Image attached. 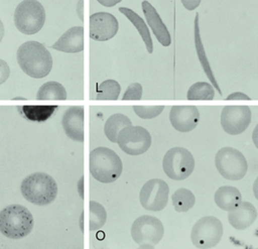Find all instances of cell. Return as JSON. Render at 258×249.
<instances>
[{
	"label": "cell",
	"mask_w": 258,
	"mask_h": 249,
	"mask_svg": "<svg viewBox=\"0 0 258 249\" xmlns=\"http://www.w3.org/2000/svg\"><path fill=\"white\" fill-rule=\"evenodd\" d=\"M16 57L21 70L29 77L35 79L45 78L53 67L51 53L40 42L23 43L18 48Z\"/></svg>",
	"instance_id": "cell-1"
},
{
	"label": "cell",
	"mask_w": 258,
	"mask_h": 249,
	"mask_svg": "<svg viewBox=\"0 0 258 249\" xmlns=\"http://www.w3.org/2000/svg\"><path fill=\"white\" fill-rule=\"evenodd\" d=\"M20 191L27 202L35 206L45 207L56 200L58 185L50 174L34 172L22 180Z\"/></svg>",
	"instance_id": "cell-2"
},
{
	"label": "cell",
	"mask_w": 258,
	"mask_h": 249,
	"mask_svg": "<svg viewBox=\"0 0 258 249\" xmlns=\"http://www.w3.org/2000/svg\"><path fill=\"white\" fill-rule=\"evenodd\" d=\"M33 227L32 213L21 205H10L0 211V232L10 239L26 237Z\"/></svg>",
	"instance_id": "cell-3"
},
{
	"label": "cell",
	"mask_w": 258,
	"mask_h": 249,
	"mask_svg": "<svg viewBox=\"0 0 258 249\" xmlns=\"http://www.w3.org/2000/svg\"><path fill=\"white\" fill-rule=\"evenodd\" d=\"M90 172L100 182H114L123 172L122 160L109 148H96L90 153Z\"/></svg>",
	"instance_id": "cell-4"
},
{
	"label": "cell",
	"mask_w": 258,
	"mask_h": 249,
	"mask_svg": "<svg viewBox=\"0 0 258 249\" xmlns=\"http://www.w3.org/2000/svg\"><path fill=\"white\" fill-rule=\"evenodd\" d=\"M46 12L38 0H23L14 11V24L25 35L39 32L45 24Z\"/></svg>",
	"instance_id": "cell-5"
},
{
	"label": "cell",
	"mask_w": 258,
	"mask_h": 249,
	"mask_svg": "<svg viewBox=\"0 0 258 249\" xmlns=\"http://www.w3.org/2000/svg\"><path fill=\"white\" fill-rule=\"evenodd\" d=\"M164 233L163 222L152 215L138 217L131 228L132 237L141 248H154L162 240Z\"/></svg>",
	"instance_id": "cell-6"
},
{
	"label": "cell",
	"mask_w": 258,
	"mask_h": 249,
	"mask_svg": "<svg viewBox=\"0 0 258 249\" xmlns=\"http://www.w3.org/2000/svg\"><path fill=\"white\" fill-rule=\"evenodd\" d=\"M215 163L218 172L228 180H240L247 173L248 165L245 157L231 147L220 149L215 155Z\"/></svg>",
	"instance_id": "cell-7"
},
{
	"label": "cell",
	"mask_w": 258,
	"mask_h": 249,
	"mask_svg": "<svg viewBox=\"0 0 258 249\" xmlns=\"http://www.w3.org/2000/svg\"><path fill=\"white\" fill-rule=\"evenodd\" d=\"M223 234L221 221L212 215L200 218L190 233L192 244L198 248H213L218 244Z\"/></svg>",
	"instance_id": "cell-8"
},
{
	"label": "cell",
	"mask_w": 258,
	"mask_h": 249,
	"mask_svg": "<svg viewBox=\"0 0 258 249\" xmlns=\"http://www.w3.org/2000/svg\"><path fill=\"white\" fill-rule=\"evenodd\" d=\"M195 158L191 153L181 147L169 150L163 160L165 173L173 180L187 178L195 169Z\"/></svg>",
	"instance_id": "cell-9"
},
{
	"label": "cell",
	"mask_w": 258,
	"mask_h": 249,
	"mask_svg": "<svg viewBox=\"0 0 258 249\" xmlns=\"http://www.w3.org/2000/svg\"><path fill=\"white\" fill-rule=\"evenodd\" d=\"M120 149L130 156H140L152 146V137L147 129L141 126H127L117 138Z\"/></svg>",
	"instance_id": "cell-10"
},
{
	"label": "cell",
	"mask_w": 258,
	"mask_h": 249,
	"mask_svg": "<svg viewBox=\"0 0 258 249\" xmlns=\"http://www.w3.org/2000/svg\"><path fill=\"white\" fill-rule=\"evenodd\" d=\"M170 186L161 178L148 180L140 192V203L146 210L161 211L169 202Z\"/></svg>",
	"instance_id": "cell-11"
},
{
	"label": "cell",
	"mask_w": 258,
	"mask_h": 249,
	"mask_svg": "<svg viewBox=\"0 0 258 249\" xmlns=\"http://www.w3.org/2000/svg\"><path fill=\"white\" fill-rule=\"evenodd\" d=\"M251 123V110L248 106H226L221 111L220 124L231 136L242 134Z\"/></svg>",
	"instance_id": "cell-12"
},
{
	"label": "cell",
	"mask_w": 258,
	"mask_h": 249,
	"mask_svg": "<svg viewBox=\"0 0 258 249\" xmlns=\"http://www.w3.org/2000/svg\"><path fill=\"white\" fill-rule=\"evenodd\" d=\"M119 30L117 18L108 12H97L90 17V37L96 41H108Z\"/></svg>",
	"instance_id": "cell-13"
},
{
	"label": "cell",
	"mask_w": 258,
	"mask_h": 249,
	"mask_svg": "<svg viewBox=\"0 0 258 249\" xmlns=\"http://www.w3.org/2000/svg\"><path fill=\"white\" fill-rule=\"evenodd\" d=\"M200 120V111L196 106H173L170 112L171 124L180 133L194 131Z\"/></svg>",
	"instance_id": "cell-14"
},
{
	"label": "cell",
	"mask_w": 258,
	"mask_h": 249,
	"mask_svg": "<svg viewBox=\"0 0 258 249\" xmlns=\"http://www.w3.org/2000/svg\"><path fill=\"white\" fill-rule=\"evenodd\" d=\"M62 127L66 136L72 141L84 142V108L74 106L67 109L62 118Z\"/></svg>",
	"instance_id": "cell-15"
},
{
	"label": "cell",
	"mask_w": 258,
	"mask_h": 249,
	"mask_svg": "<svg viewBox=\"0 0 258 249\" xmlns=\"http://www.w3.org/2000/svg\"><path fill=\"white\" fill-rule=\"evenodd\" d=\"M142 7H143V12L146 16L147 22L152 28V31L156 36L157 40L163 46L169 47L172 44L171 34L168 30V27L160 17L156 8L149 1H143Z\"/></svg>",
	"instance_id": "cell-16"
},
{
	"label": "cell",
	"mask_w": 258,
	"mask_h": 249,
	"mask_svg": "<svg viewBox=\"0 0 258 249\" xmlns=\"http://www.w3.org/2000/svg\"><path fill=\"white\" fill-rule=\"evenodd\" d=\"M230 225L237 230H244L251 226L257 219V210L248 202H241L236 208L228 211Z\"/></svg>",
	"instance_id": "cell-17"
},
{
	"label": "cell",
	"mask_w": 258,
	"mask_h": 249,
	"mask_svg": "<svg viewBox=\"0 0 258 249\" xmlns=\"http://www.w3.org/2000/svg\"><path fill=\"white\" fill-rule=\"evenodd\" d=\"M52 49L65 53H79L84 50V27L68 29L52 46Z\"/></svg>",
	"instance_id": "cell-18"
},
{
	"label": "cell",
	"mask_w": 258,
	"mask_h": 249,
	"mask_svg": "<svg viewBox=\"0 0 258 249\" xmlns=\"http://www.w3.org/2000/svg\"><path fill=\"white\" fill-rule=\"evenodd\" d=\"M195 44H196V50H197V54H198V58L200 60V63L202 64V67L207 75V77L210 79V81L213 83L214 87H215L216 91L218 92V94L221 96L222 92L218 86V83L215 79V74L213 72V69L211 67L210 61L208 59L204 44L202 41V37H201V31H200V24H199V13L196 14V19H195Z\"/></svg>",
	"instance_id": "cell-19"
},
{
	"label": "cell",
	"mask_w": 258,
	"mask_h": 249,
	"mask_svg": "<svg viewBox=\"0 0 258 249\" xmlns=\"http://www.w3.org/2000/svg\"><path fill=\"white\" fill-rule=\"evenodd\" d=\"M215 205L225 211H230L242 202V196L238 189L230 185L220 186L215 195Z\"/></svg>",
	"instance_id": "cell-20"
},
{
	"label": "cell",
	"mask_w": 258,
	"mask_h": 249,
	"mask_svg": "<svg viewBox=\"0 0 258 249\" xmlns=\"http://www.w3.org/2000/svg\"><path fill=\"white\" fill-rule=\"evenodd\" d=\"M119 11L121 13H123L132 22V24L136 27V29L140 33L143 41L146 45V48H147L148 52L150 54H152L154 52V43H153V39H152L150 30H149L147 24L145 23L144 19L139 14H137L135 11H133L132 9L127 8V7H120Z\"/></svg>",
	"instance_id": "cell-21"
},
{
	"label": "cell",
	"mask_w": 258,
	"mask_h": 249,
	"mask_svg": "<svg viewBox=\"0 0 258 249\" xmlns=\"http://www.w3.org/2000/svg\"><path fill=\"white\" fill-rule=\"evenodd\" d=\"M58 109V106H22L18 108V111L27 120L37 123H43L47 121L53 113Z\"/></svg>",
	"instance_id": "cell-22"
},
{
	"label": "cell",
	"mask_w": 258,
	"mask_h": 249,
	"mask_svg": "<svg viewBox=\"0 0 258 249\" xmlns=\"http://www.w3.org/2000/svg\"><path fill=\"white\" fill-rule=\"evenodd\" d=\"M36 99L39 101H65L67 99V91L62 84L56 81H49L39 88L36 94Z\"/></svg>",
	"instance_id": "cell-23"
},
{
	"label": "cell",
	"mask_w": 258,
	"mask_h": 249,
	"mask_svg": "<svg viewBox=\"0 0 258 249\" xmlns=\"http://www.w3.org/2000/svg\"><path fill=\"white\" fill-rule=\"evenodd\" d=\"M132 122L129 118L123 114H115L109 117L106 121L104 131L106 137L112 143H117V138L122 129L127 126H131Z\"/></svg>",
	"instance_id": "cell-24"
},
{
	"label": "cell",
	"mask_w": 258,
	"mask_h": 249,
	"mask_svg": "<svg viewBox=\"0 0 258 249\" xmlns=\"http://www.w3.org/2000/svg\"><path fill=\"white\" fill-rule=\"evenodd\" d=\"M172 201L173 208L177 212H186L194 208L196 197L191 191L181 188L174 192Z\"/></svg>",
	"instance_id": "cell-25"
},
{
	"label": "cell",
	"mask_w": 258,
	"mask_h": 249,
	"mask_svg": "<svg viewBox=\"0 0 258 249\" xmlns=\"http://www.w3.org/2000/svg\"><path fill=\"white\" fill-rule=\"evenodd\" d=\"M186 98L189 101H212L215 98V88L207 82L195 83L189 87Z\"/></svg>",
	"instance_id": "cell-26"
},
{
	"label": "cell",
	"mask_w": 258,
	"mask_h": 249,
	"mask_svg": "<svg viewBox=\"0 0 258 249\" xmlns=\"http://www.w3.org/2000/svg\"><path fill=\"white\" fill-rule=\"evenodd\" d=\"M121 93V86L115 80H106L97 87V100L115 101L118 100Z\"/></svg>",
	"instance_id": "cell-27"
},
{
	"label": "cell",
	"mask_w": 258,
	"mask_h": 249,
	"mask_svg": "<svg viewBox=\"0 0 258 249\" xmlns=\"http://www.w3.org/2000/svg\"><path fill=\"white\" fill-rule=\"evenodd\" d=\"M107 221V211L105 208L92 201L90 203V230L95 231L101 229Z\"/></svg>",
	"instance_id": "cell-28"
},
{
	"label": "cell",
	"mask_w": 258,
	"mask_h": 249,
	"mask_svg": "<svg viewBox=\"0 0 258 249\" xmlns=\"http://www.w3.org/2000/svg\"><path fill=\"white\" fill-rule=\"evenodd\" d=\"M133 110L141 119L150 120L160 116L165 110V106H134Z\"/></svg>",
	"instance_id": "cell-29"
},
{
	"label": "cell",
	"mask_w": 258,
	"mask_h": 249,
	"mask_svg": "<svg viewBox=\"0 0 258 249\" xmlns=\"http://www.w3.org/2000/svg\"><path fill=\"white\" fill-rule=\"evenodd\" d=\"M143 96V87L140 83H133L130 85L127 88L124 96H123V100L124 101H137V100H141Z\"/></svg>",
	"instance_id": "cell-30"
},
{
	"label": "cell",
	"mask_w": 258,
	"mask_h": 249,
	"mask_svg": "<svg viewBox=\"0 0 258 249\" xmlns=\"http://www.w3.org/2000/svg\"><path fill=\"white\" fill-rule=\"evenodd\" d=\"M10 76V67L6 61L0 59V85L5 83Z\"/></svg>",
	"instance_id": "cell-31"
},
{
	"label": "cell",
	"mask_w": 258,
	"mask_h": 249,
	"mask_svg": "<svg viewBox=\"0 0 258 249\" xmlns=\"http://www.w3.org/2000/svg\"><path fill=\"white\" fill-rule=\"evenodd\" d=\"M227 101H237V100H243V101H249L251 100L249 96H247L244 93H240V92H235L233 94H230L227 98Z\"/></svg>",
	"instance_id": "cell-32"
},
{
	"label": "cell",
	"mask_w": 258,
	"mask_h": 249,
	"mask_svg": "<svg viewBox=\"0 0 258 249\" xmlns=\"http://www.w3.org/2000/svg\"><path fill=\"white\" fill-rule=\"evenodd\" d=\"M183 7L189 11L195 10L196 8H198L202 2V0H180Z\"/></svg>",
	"instance_id": "cell-33"
},
{
	"label": "cell",
	"mask_w": 258,
	"mask_h": 249,
	"mask_svg": "<svg viewBox=\"0 0 258 249\" xmlns=\"http://www.w3.org/2000/svg\"><path fill=\"white\" fill-rule=\"evenodd\" d=\"M97 1L105 7H113L118 3H120L122 0H97Z\"/></svg>",
	"instance_id": "cell-34"
},
{
	"label": "cell",
	"mask_w": 258,
	"mask_h": 249,
	"mask_svg": "<svg viewBox=\"0 0 258 249\" xmlns=\"http://www.w3.org/2000/svg\"><path fill=\"white\" fill-rule=\"evenodd\" d=\"M3 37H4V25L0 20V42L2 41Z\"/></svg>",
	"instance_id": "cell-35"
},
{
	"label": "cell",
	"mask_w": 258,
	"mask_h": 249,
	"mask_svg": "<svg viewBox=\"0 0 258 249\" xmlns=\"http://www.w3.org/2000/svg\"><path fill=\"white\" fill-rule=\"evenodd\" d=\"M84 177H81V180H80V182H81V193H80V195H81V197L83 198L84 196H83V194H84V192H83V182H84V179H83ZM79 189H80V184H79Z\"/></svg>",
	"instance_id": "cell-36"
}]
</instances>
